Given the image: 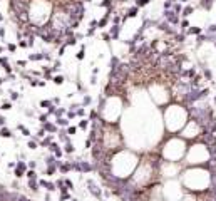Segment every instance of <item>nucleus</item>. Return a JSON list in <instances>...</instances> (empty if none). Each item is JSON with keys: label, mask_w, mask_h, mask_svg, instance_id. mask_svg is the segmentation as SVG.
<instances>
[{"label": "nucleus", "mask_w": 216, "mask_h": 201, "mask_svg": "<svg viewBox=\"0 0 216 201\" xmlns=\"http://www.w3.org/2000/svg\"><path fill=\"white\" fill-rule=\"evenodd\" d=\"M27 184H29V188H30L34 193L39 191V188H37V186H39V179H29V183H27Z\"/></svg>", "instance_id": "obj_17"}, {"label": "nucleus", "mask_w": 216, "mask_h": 201, "mask_svg": "<svg viewBox=\"0 0 216 201\" xmlns=\"http://www.w3.org/2000/svg\"><path fill=\"white\" fill-rule=\"evenodd\" d=\"M75 114H77L79 117H82V119H84V117H85V109H84V107L80 106V107H79V109L75 111Z\"/></svg>", "instance_id": "obj_33"}, {"label": "nucleus", "mask_w": 216, "mask_h": 201, "mask_svg": "<svg viewBox=\"0 0 216 201\" xmlns=\"http://www.w3.org/2000/svg\"><path fill=\"white\" fill-rule=\"evenodd\" d=\"M2 20H3V15H2V12H0V22H2Z\"/></svg>", "instance_id": "obj_60"}, {"label": "nucleus", "mask_w": 216, "mask_h": 201, "mask_svg": "<svg viewBox=\"0 0 216 201\" xmlns=\"http://www.w3.org/2000/svg\"><path fill=\"white\" fill-rule=\"evenodd\" d=\"M47 119H49V114H47V112H45V114H40V116H39V122H40V124L47 122Z\"/></svg>", "instance_id": "obj_35"}, {"label": "nucleus", "mask_w": 216, "mask_h": 201, "mask_svg": "<svg viewBox=\"0 0 216 201\" xmlns=\"http://www.w3.org/2000/svg\"><path fill=\"white\" fill-rule=\"evenodd\" d=\"M57 134H59V141H60V142H64V144H65V142H71V136L65 133V129H59Z\"/></svg>", "instance_id": "obj_8"}, {"label": "nucleus", "mask_w": 216, "mask_h": 201, "mask_svg": "<svg viewBox=\"0 0 216 201\" xmlns=\"http://www.w3.org/2000/svg\"><path fill=\"white\" fill-rule=\"evenodd\" d=\"M91 146H92V141L87 137V139H85V149H91Z\"/></svg>", "instance_id": "obj_47"}, {"label": "nucleus", "mask_w": 216, "mask_h": 201, "mask_svg": "<svg viewBox=\"0 0 216 201\" xmlns=\"http://www.w3.org/2000/svg\"><path fill=\"white\" fill-rule=\"evenodd\" d=\"M52 80H54V84H55V86H62V84H64V80H65V77H64V75H54V77H52Z\"/></svg>", "instance_id": "obj_19"}, {"label": "nucleus", "mask_w": 216, "mask_h": 201, "mask_svg": "<svg viewBox=\"0 0 216 201\" xmlns=\"http://www.w3.org/2000/svg\"><path fill=\"white\" fill-rule=\"evenodd\" d=\"M27 168H30V169H35V168H37V163H35V161H29V163H27Z\"/></svg>", "instance_id": "obj_45"}, {"label": "nucleus", "mask_w": 216, "mask_h": 201, "mask_svg": "<svg viewBox=\"0 0 216 201\" xmlns=\"http://www.w3.org/2000/svg\"><path fill=\"white\" fill-rule=\"evenodd\" d=\"M25 116H29V117H32V116H34V112H32V111H29V109H27V111H25Z\"/></svg>", "instance_id": "obj_55"}, {"label": "nucleus", "mask_w": 216, "mask_h": 201, "mask_svg": "<svg viewBox=\"0 0 216 201\" xmlns=\"http://www.w3.org/2000/svg\"><path fill=\"white\" fill-rule=\"evenodd\" d=\"M24 174H25V171H22V169H19V168H15V178H17V179H20V178H24Z\"/></svg>", "instance_id": "obj_36"}, {"label": "nucleus", "mask_w": 216, "mask_h": 201, "mask_svg": "<svg viewBox=\"0 0 216 201\" xmlns=\"http://www.w3.org/2000/svg\"><path fill=\"white\" fill-rule=\"evenodd\" d=\"M25 176H27V179H39V176H37V171H35V169H29V171L25 173Z\"/></svg>", "instance_id": "obj_21"}, {"label": "nucleus", "mask_w": 216, "mask_h": 201, "mask_svg": "<svg viewBox=\"0 0 216 201\" xmlns=\"http://www.w3.org/2000/svg\"><path fill=\"white\" fill-rule=\"evenodd\" d=\"M17 66H20V67H27V60H17Z\"/></svg>", "instance_id": "obj_48"}, {"label": "nucleus", "mask_w": 216, "mask_h": 201, "mask_svg": "<svg viewBox=\"0 0 216 201\" xmlns=\"http://www.w3.org/2000/svg\"><path fill=\"white\" fill-rule=\"evenodd\" d=\"M71 201H77V200H75V198H72V200H71Z\"/></svg>", "instance_id": "obj_62"}, {"label": "nucleus", "mask_w": 216, "mask_h": 201, "mask_svg": "<svg viewBox=\"0 0 216 201\" xmlns=\"http://www.w3.org/2000/svg\"><path fill=\"white\" fill-rule=\"evenodd\" d=\"M64 45H65V47L77 45V39H75V37H69V39H65V40H64Z\"/></svg>", "instance_id": "obj_20"}, {"label": "nucleus", "mask_w": 216, "mask_h": 201, "mask_svg": "<svg viewBox=\"0 0 216 201\" xmlns=\"http://www.w3.org/2000/svg\"><path fill=\"white\" fill-rule=\"evenodd\" d=\"M213 102H215V106H216V96H215V97H213Z\"/></svg>", "instance_id": "obj_61"}, {"label": "nucleus", "mask_w": 216, "mask_h": 201, "mask_svg": "<svg viewBox=\"0 0 216 201\" xmlns=\"http://www.w3.org/2000/svg\"><path fill=\"white\" fill-rule=\"evenodd\" d=\"M27 146H29V147H30L32 151H35L37 147H39V144H37V141H34V139H30V141L27 142Z\"/></svg>", "instance_id": "obj_32"}, {"label": "nucleus", "mask_w": 216, "mask_h": 201, "mask_svg": "<svg viewBox=\"0 0 216 201\" xmlns=\"http://www.w3.org/2000/svg\"><path fill=\"white\" fill-rule=\"evenodd\" d=\"M215 47H216V42H215Z\"/></svg>", "instance_id": "obj_63"}, {"label": "nucleus", "mask_w": 216, "mask_h": 201, "mask_svg": "<svg viewBox=\"0 0 216 201\" xmlns=\"http://www.w3.org/2000/svg\"><path fill=\"white\" fill-rule=\"evenodd\" d=\"M84 57H85V45L82 44V45H80V50L75 54V59H77V60H82Z\"/></svg>", "instance_id": "obj_18"}, {"label": "nucleus", "mask_w": 216, "mask_h": 201, "mask_svg": "<svg viewBox=\"0 0 216 201\" xmlns=\"http://www.w3.org/2000/svg\"><path fill=\"white\" fill-rule=\"evenodd\" d=\"M199 34H203V29L201 27H196V25H191L186 32H184V35L188 37V35H199Z\"/></svg>", "instance_id": "obj_7"}, {"label": "nucleus", "mask_w": 216, "mask_h": 201, "mask_svg": "<svg viewBox=\"0 0 216 201\" xmlns=\"http://www.w3.org/2000/svg\"><path fill=\"white\" fill-rule=\"evenodd\" d=\"M151 2H152V0H136V7H137V8L147 7V5H151Z\"/></svg>", "instance_id": "obj_22"}, {"label": "nucleus", "mask_w": 216, "mask_h": 201, "mask_svg": "<svg viewBox=\"0 0 216 201\" xmlns=\"http://www.w3.org/2000/svg\"><path fill=\"white\" fill-rule=\"evenodd\" d=\"M179 27H181V32L184 34L188 29H189V27H191V22H189L188 19H183V20L179 22Z\"/></svg>", "instance_id": "obj_14"}, {"label": "nucleus", "mask_w": 216, "mask_h": 201, "mask_svg": "<svg viewBox=\"0 0 216 201\" xmlns=\"http://www.w3.org/2000/svg\"><path fill=\"white\" fill-rule=\"evenodd\" d=\"M67 200H72L71 193H69V191H62V193H60V198H59V201H67Z\"/></svg>", "instance_id": "obj_26"}, {"label": "nucleus", "mask_w": 216, "mask_h": 201, "mask_svg": "<svg viewBox=\"0 0 216 201\" xmlns=\"http://www.w3.org/2000/svg\"><path fill=\"white\" fill-rule=\"evenodd\" d=\"M0 109H2V111H10V109H12V102H3V104L0 106Z\"/></svg>", "instance_id": "obj_34"}, {"label": "nucleus", "mask_w": 216, "mask_h": 201, "mask_svg": "<svg viewBox=\"0 0 216 201\" xmlns=\"http://www.w3.org/2000/svg\"><path fill=\"white\" fill-rule=\"evenodd\" d=\"M19 47H22V49H27V47H29V45H27V42H25V39L19 40Z\"/></svg>", "instance_id": "obj_42"}, {"label": "nucleus", "mask_w": 216, "mask_h": 201, "mask_svg": "<svg viewBox=\"0 0 216 201\" xmlns=\"http://www.w3.org/2000/svg\"><path fill=\"white\" fill-rule=\"evenodd\" d=\"M89 29H97V20H96V19H92V20L89 22Z\"/></svg>", "instance_id": "obj_40"}, {"label": "nucleus", "mask_w": 216, "mask_h": 201, "mask_svg": "<svg viewBox=\"0 0 216 201\" xmlns=\"http://www.w3.org/2000/svg\"><path fill=\"white\" fill-rule=\"evenodd\" d=\"M89 126H91V121L84 117V119H80V121H79V124H77V129H82V131H84V129H87Z\"/></svg>", "instance_id": "obj_13"}, {"label": "nucleus", "mask_w": 216, "mask_h": 201, "mask_svg": "<svg viewBox=\"0 0 216 201\" xmlns=\"http://www.w3.org/2000/svg\"><path fill=\"white\" fill-rule=\"evenodd\" d=\"M97 74H99V67H94L92 69V75H97Z\"/></svg>", "instance_id": "obj_51"}, {"label": "nucleus", "mask_w": 216, "mask_h": 201, "mask_svg": "<svg viewBox=\"0 0 216 201\" xmlns=\"http://www.w3.org/2000/svg\"><path fill=\"white\" fill-rule=\"evenodd\" d=\"M96 32V29H87V32H85V37H92Z\"/></svg>", "instance_id": "obj_46"}, {"label": "nucleus", "mask_w": 216, "mask_h": 201, "mask_svg": "<svg viewBox=\"0 0 216 201\" xmlns=\"http://www.w3.org/2000/svg\"><path fill=\"white\" fill-rule=\"evenodd\" d=\"M42 129L45 131V133H49V134H55V133H59V127L55 126V122H44L42 124Z\"/></svg>", "instance_id": "obj_4"}, {"label": "nucleus", "mask_w": 216, "mask_h": 201, "mask_svg": "<svg viewBox=\"0 0 216 201\" xmlns=\"http://www.w3.org/2000/svg\"><path fill=\"white\" fill-rule=\"evenodd\" d=\"M77 131H79V129H77V126H69V127H67V131H65V133L69 134V136H74V134L77 133Z\"/></svg>", "instance_id": "obj_30"}, {"label": "nucleus", "mask_w": 216, "mask_h": 201, "mask_svg": "<svg viewBox=\"0 0 216 201\" xmlns=\"http://www.w3.org/2000/svg\"><path fill=\"white\" fill-rule=\"evenodd\" d=\"M65 112H67V111H65L64 107H57V109H55V112H54V116H55V117H64V114H65Z\"/></svg>", "instance_id": "obj_25"}, {"label": "nucleus", "mask_w": 216, "mask_h": 201, "mask_svg": "<svg viewBox=\"0 0 216 201\" xmlns=\"http://www.w3.org/2000/svg\"><path fill=\"white\" fill-rule=\"evenodd\" d=\"M206 34H208V35H213V34H216V24H209V25L206 27Z\"/></svg>", "instance_id": "obj_27"}, {"label": "nucleus", "mask_w": 216, "mask_h": 201, "mask_svg": "<svg viewBox=\"0 0 216 201\" xmlns=\"http://www.w3.org/2000/svg\"><path fill=\"white\" fill-rule=\"evenodd\" d=\"M7 166H8V169H12V168H15V166H17V164H15V163H12V161H10V163H8V164H7Z\"/></svg>", "instance_id": "obj_56"}, {"label": "nucleus", "mask_w": 216, "mask_h": 201, "mask_svg": "<svg viewBox=\"0 0 216 201\" xmlns=\"http://www.w3.org/2000/svg\"><path fill=\"white\" fill-rule=\"evenodd\" d=\"M65 114H67V119H74V117H77V114H75V111H67Z\"/></svg>", "instance_id": "obj_39"}, {"label": "nucleus", "mask_w": 216, "mask_h": 201, "mask_svg": "<svg viewBox=\"0 0 216 201\" xmlns=\"http://www.w3.org/2000/svg\"><path fill=\"white\" fill-rule=\"evenodd\" d=\"M89 84L96 86V84H97V77H96V75H91V79H89Z\"/></svg>", "instance_id": "obj_43"}, {"label": "nucleus", "mask_w": 216, "mask_h": 201, "mask_svg": "<svg viewBox=\"0 0 216 201\" xmlns=\"http://www.w3.org/2000/svg\"><path fill=\"white\" fill-rule=\"evenodd\" d=\"M74 168H72V161H67V163H60V166H59V171L60 173H67V171H72Z\"/></svg>", "instance_id": "obj_10"}, {"label": "nucleus", "mask_w": 216, "mask_h": 201, "mask_svg": "<svg viewBox=\"0 0 216 201\" xmlns=\"http://www.w3.org/2000/svg\"><path fill=\"white\" fill-rule=\"evenodd\" d=\"M178 2H181V3H186V5L189 3V0H178Z\"/></svg>", "instance_id": "obj_58"}, {"label": "nucleus", "mask_w": 216, "mask_h": 201, "mask_svg": "<svg viewBox=\"0 0 216 201\" xmlns=\"http://www.w3.org/2000/svg\"><path fill=\"white\" fill-rule=\"evenodd\" d=\"M52 104H54V106L60 104V97H54V99H52Z\"/></svg>", "instance_id": "obj_50"}, {"label": "nucleus", "mask_w": 216, "mask_h": 201, "mask_svg": "<svg viewBox=\"0 0 216 201\" xmlns=\"http://www.w3.org/2000/svg\"><path fill=\"white\" fill-rule=\"evenodd\" d=\"M194 10H196V7H194V5H189V3H188V5H184V7H183V10H181V17H183V19H186V17H189V15H193V12H194Z\"/></svg>", "instance_id": "obj_5"}, {"label": "nucleus", "mask_w": 216, "mask_h": 201, "mask_svg": "<svg viewBox=\"0 0 216 201\" xmlns=\"http://www.w3.org/2000/svg\"><path fill=\"white\" fill-rule=\"evenodd\" d=\"M201 69H203V75H204V79L209 80V82H213V74H211V70H209L208 67H201Z\"/></svg>", "instance_id": "obj_16"}, {"label": "nucleus", "mask_w": 216, "mask_h": 201, "mask_svg": "<svg viewBox=\"0 0 216 201\" xmlns=\"http://www.w3.org/2000/svg\"><path fill=\"white\" fill-rule=\"evenodd\" d=\"M0 37H2V39L5 37V29H3V27H0Z\"/></svg>", "instance_id": "obj_53"}, {"label": "nucleus", "mask_w": 216, "mask_h": 201, "mask_svg": "<svg viewBox=\"0 0 216 201\" xmlns=\"http://www.w3.org/2000/svg\"><path fill=\"white\" fill-rule=\"evenodd\" d=\"M15 49H17L15 44H7V50H8V52H15Z\"/></svg>", "instance_id": "obj_41"}, {"label": "nucleus", "mask_w": 216, "mask_h": 201, "mask_svg": "<svg viewBox=\"0 0 216 201\" xmlns=\"http://www.w3.org/2000/svg\"><path fill=\"white\" fill-rule=\"evenodd\" d=\"M55 126L57 127H69V119L67 117H57L55 119Z\"/></svg>", "instance_id": "obj_9"}, {"label": "nucleus", "mask_w": 216, "mask_h": 201, "mask_svg": "<svg viewBox=\"0 0 216 201\" xmlns=\"http://www.w3.org/2000/svg\"><path fill=\"white\" fill-rule=\"evenodd\" d=\"M17 129H19V131L22 133V136H25V137L32 136V134H30V129H29V127H25L24 124H19V126H17Z\"/></svg>", "instance_id": "obj_15"}, {"label": "nucleus", "mask_w": 216, "mask_h": 201, "mask_svg": "<svg viewBox=\"0 0 216 201\" xmlns=\"http://www.w3.org/2000/svg\"><path fill=\"white\" fill-rule=\"evenodd\" d=\"M3 82H5V79H3V77H0V86H2Z\"/></svg>", "instance_id": "obj_59"}, {"label": "nucleus", "mask_w": 216, "mask_h": 201, "mask_svg": "<svg viewBox=\"0 0 216 201\" xmlns=\"http://www.w3.org/2000/svg\"><path fill=\"white\" fill-rule=\"evenodd\" d=\"M137 15H139V8H137L136 5H134V7H129V8L126 10V17H127V19H136Z\"/></svg>", "instance_id": "obj_6"}, {"label": "nucleus", "mask_w": 216, "mask_h": 201, "mask_svg": "<svg viewBox=\"0 0 216 201\" xmlns=\"http://www.w3.org/2000/svg\"><path fill=\"white\" fill-rule=\"evenodd\" d=\"M189 121L188 107L183 104H169L164 109V126L168 133H178L181 131L186 122Z\"/></svg>", "instance_id": "obj_2"}, {"label": "nucleus", "mask_w": 216, "mask_h": 201, "mask_svg": "<svg viewBox=\"0 0 216 201\" xmlns=\"http://www.w3.org/2000/svg\"><path fill=\"white\" fill-rule=\"evenodd\" d=\"M5 50H7V47H2V45H0V54H3Z\"/></svg>", "instance_id": "obj_57"}, {"label": "nucleus", "mask_w": 216, "mask_h": 201, "mask_svg": "<svg viewBox=\"0 0 216 201\" xmlns=\"http://www.w3.org/2000/svg\"><path fill=\"white\" fill-rule=\"evenodd\" d=\"M45 84H47L45 80H39V87H45Z\"/></svg>", "instance_id": "obj_54"}, {"label": "nucleus", "mask_w": 216, "mask_h": 201, "mask_svg": "<svg viewBox=\"0 0 216 201\" xmlns=\"http://www.w3.org/2000/svg\"><path fill=\"white\" fill-rule=\"evenodd\" d=\"M52 141H54V136H52V134H49V136H45L42 141H39V144H40L42 147H49V144H50Z\"/></svg>", "instance_id": "obj_11"}, {"label": "nucleus", "mask_w": 216, "mask_h": 201, "mask_svg": "<svg viewBox=\"0 0 216 201\" xmlns=\"http://www.w3.org/2000/svg\"><path fill=\"white\" fill-rule=\"evenodd\" d=\"M85 184H87V189H89V193H91V194H94L96 198H101V196H102V189H101V188H99L92 179H87V181H85Z\"/></svg>", "instance_id": "obj_3"}, {"label": "nucleus", "mask_w": 216, "mask_h": 201, "mask_svg": "<svg viewBox=\"0 0 216 201\" xmlns=\"http://www.w3.org/2000/svg\"><path fill=\"white\" fill-rule=\"evenodd\" d=\"M62 151H64L65 154H74V153H75V147H74L72 142H65V144L62 146Z\"/></svg>", "instance_id": "obj_12"}, {"label": "nucleus", "mask_w": 216, "mask_h": 201, "mask_svg": "<svg viewBox=\"0 0 216 201\" xmlns=\"http://www.w3.org/2000/svg\"><path fill=\"white\" fill-rule=\"evenodd\" d=\"M55 171H57V166H47L45 168V176H52V174H55Z\"/></svg>", "instance_id": "obj_24"}, {"label": "nucleus", "mask_w": 216, "mask_h": 201, "mask_svg": "<svg viewBox=\"0 0 216 201\" xmlns=\"http://www.w3.org/2000/svg\"><path fill=\"white\" fill-rule=\"evenodd\" d=\"M12 188H13V189H19V181H13V183H12Z\"/></svg>", "instance_id": "obj_52"}, {"label": "nucleus", "mask_w": 216, "mask_h": 201, "mask_svg": "<svg viewBox=\"0 0 216 201\" xmlns=\"http://www.w3.org/2000/svg\"><path fill=\"white\" fill-rule=\"evenodd\" d=\"M91 102H92V97H91L89 94H85V96H84V100H82V107H84V106H89Z\"/></svg>", "instance_id": "obj_31"}, {"label": "nucleus", "mask_w": 216, "mask_h": 201, "mask_svg": "<svg viewBox=\"0 0 216 201\" xmlns=\"http://www.w3.org/2000/svg\"><path fill=\"white\" fill-rule=\"evenodd\" d=\"M52 100H40V107H50Z\"/></svg>", "instance_id": "obj_38"}, {"label": "nucleus", "mask_w": 216, "mask_h": 201, "mask_svg": "<svg viewBox=\"0 0 216 201\" xmlns=\"http://www.w3.org/2000/svg\"><path fill=\"white\" fill-rule=\"evenodd\" d=\"M57 147H60V144H59V142H55V141H52V142L49 144V151H50V153H54Z\"/></svg>", "instance_id": "obj_29"}, {"label": "nucleus", "mask_w": 216, "mask_h": 201, "mask_svg": "<svg viewBox=\"0 0 216 201\" xmlns=\"http://www.w3.org/2000/svg\"><path fill=\"white\" fill-rule=\"evenodd\" d=\"M8 97H10V102H13V100H17L20 97V92H17V91H10L8 92Z\"/></svg>", "instance_id": "obj_23"}, {"label": "nucleus", "mask_w": 216, "mask_h": 201, "mask_svg": "<svg viewBox=\"0 0 216 201\" xmlns=\"http://www.w3.org/2000/svg\"><path fill=\"white\" fill-rule=\"evenodd\" d=\"M64 186H67V189H71V191L75 189V188H74V183H72L69 178H64Z\"/></svg>", "instance_id": "obj_28"}, {"label": "nucleus", "mask_w": 216, "mask_h": 201, "mask_svg": "<svg viewBox=\"0 0 216 201\" xmlns=\"http://www.w3.org/2000/svg\"><path fill=\"white\" fill-rule=\"evenodd\" d=\"M181 181L188 193H204L211 188V173L204 168H186L181 173Z\"/></svg>", "instance_id": "obj_1"}, {"label": "nucleus", "mask_w": 216, "mask_h": 201, "mask_svg": "<svg viewBox=\"0 0 216 201\" xmlns=\"http://www.w3.org/2000/svg\"><path fill=\"white\" fill-rule=\"evenodd\" d=\"M101 37H102V40H104V42H111V35H109V32H102V35H101Z\"/></svg>", "instance_id": "obj_37"}, {"label": "nucleus", "mask_w": 216, "mask_h": 201, "mask_svg": "<svg viewBox=\"0 0 216 201\" xmlns=\"http://www.w3.org/2000/svg\"><path fill=\"white\" fill-rule=\"evenodd\" d=\"M5 124H7V119H5V116H2V114H0V127H3Z\"/></svg>", "instance_id": "obj_44"}, {"label": "nucleus", "mask_w": 216, "mask_h": 201, "mask_svg": "<svg viewBox=\"0 0 216 201\" xmlns=\"http://www.w3.org/2000/svg\"><path fill=\"white\" fill-rule=\"evenodd\" d=\"M0 64H2V66L8 64V59H7V57H0Z\"/></svg>", "instance_id": "obj_49"}]
</instances>
